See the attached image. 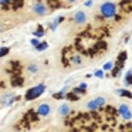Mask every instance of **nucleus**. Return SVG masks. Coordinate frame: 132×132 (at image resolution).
Listing matches in <instances>:
<instances>
[{
	"instance_id": "1",
	"label": "nucleus",
	"mask_w": 132,
	"mask_h": 132,
	"mask_svg": "<svg viewBox=\"0 0 132 132\" xmlns=\"http://www.w3.org/2000/svg\"><path fill=\"white\" fill-rule=\"evenodd\" d=\"M31 17L38 19V17H46L51 13V9L44 0H34L31 4Z\"/></svg>"
},
{
	"instance_id": "2",
	"label": "nucleus",
	"mask_w": 132,
	"mask_h": 132,
	"mask_svg": "<svg viewBox=\"0 0 132 132\" xmlns=\"http://www.w3.org/2000/svg\"><path fill=\"white\" fill-rule=\"evenodd\" d=\"M100 16L102 19H115L118 16L117 12V4L114 2H104L100 6Z\"/></svg>"
},
{
	"instance_id": "3",
	"label": "nucleus",
	"mask_w": 132,
	"mask_h": 132,
	"mask_svg": "<svg viewBox=\"0 0 132 132\" xmlns=\"http://www.w3.org/2000/svg\"><path fill=\"white\" fill-rule=\"evenodd\" d=\"M44 91H46V84H38V85L30 88L29 91L26 92L24 100L26 101H33V100H36V98H38L41 94H44Z\"/></svg>"
},
{
	"instance_id": "4",
	"label": "nucleus",
	"mask_w": 132,
	"mask_h": 132,
	"mask_svg": "<svg viewBox=\"0 0 132 132\" xmlns=\"http://www.w3.org/2000/svg\"><path fill=\"white\" fill-rule=\"evenodd\" d=\"M105 104H106V98L105 97H95L94 100L88 101L85 106H87L88 111H98L100 108L105 106Z\"/></svg>"
},
{
	"instance_id": "5",
	"label": "nucleus",
	"mask_w": 132,
	"mask_h": 132,
	"mask_svg": "<svg viewBox=\"0 0 132 132\" xmlns=\"http://www.w3.org/2000/svg\"><path fill=\"white\" fill-rule=\"evenodd\" d=\"M118 114L121 115V118H122L123 121H131L132 119V111L126 104H121V105L118 106Z\"/></svg>"
},
{
	"instance_id": "6",
	"label": "nucleus",
	"mask_w": 132,
	"mask_h": 132,
	"mask_svg": "<svg viewBox=\"0 0 132 132\" xmlns=\"http://www.w3.org/2000/svg\"><path fill=\"white\" fill-rule=\"evenodd\" d=\"M36 114H37L38 117H41V118H47L50 114H51V105H50L48 102L40 104V105L37 106V111H36Z\"/></svg>"
},
{
	"instance_id": "7",
	"label": "nucleus",
	"mask_w": 132,
	"mask_h": 132,
	"mask_svg": "<svg viewBox=\"0 0 132 132\" xmlns=\"http://www.w3.org/2000/svg\"><path fill=\"white\" fill-rule=\"evenodd\" d=\"M14 101H17V97L14 95V92H6V94H3V97L0 98V104L3 106H10Z\"/></svg>"
},
{
	"instance_id": "8",
	"label": "nucleus",
	"mask_w": 132,
	"mask_h": 132,
	"mask_svg": "<svg viewBox=\"0 0 132 132\" xmlns=\"http://www.w3.org/2000/svg\"><path fill=\"white\" fill-rule=\"evenodd\" d=\"M74 23L77 26H84L87 23V14L82 12V10H77L74 14Z\"/></svg>"
},
{
	"instance_id": "9",
	"label": "nucleus",
	"mask_w": 132,
	"mask_h": 132,
	"mask_svg": "<svg viewBox=\"0 0 132 132\" xmlns=\"http://www.w3.org/2000/svg\"><path fill=\"white\" fill-rule=\"evenodd\" d=\"M70 64L74 67H81L84 64V58L81 54H78V53H74V54H71V57H70Z\"/></svg>"
},
{
	"instance_id": "10",
	"label": "nucleus",
	"mask_w": 132,
	"mask_h": 132,
	"mask_svg": "<svg viewBox=\"0 0 132 132\" xmlns=\"http://www.w3.org/2000/svg\"><path fill=\"white\" fill-rule=\"evenodd\" d=\"M26 70H27V72L29 74H38L40 72V70H41V67H40V64L38 63H29L27 64V67H26Z\"/></svg>"
},
{
	"instance_id": "11",
	"label": "nucleus",
	"mask_w": 132,
	"mask_h": 132,
	"mask_svg": "<svg viewBox=\"0 0 132 132\" xmlns=\"http://www.w3.org/2000/svg\"><path fill=\"white\" fill-rule=\"evenodd\" d=\"M70 112H71V108H70L68 104H61V105L58 106V109H57L58 117H67Z\"/></svg>"
},
{
	"instance_id": "12",
	"label": "nucleus",
	"mask_w": 132,
	"mask_h": 132,
	"mask_svg": "<svg viewBox=\"0 0 132 132\" xmlns=\"http://www.w3.org/2000/svg\"><path fill=\"white\" fill-rule=\"evenodd\" d=\"M119 7L123 13H129L132 12V0H122L119 3Z\"/></svg>"
},
{
	"instance_id": "13",
	"label": "nucleus",
	"mask_w": 132,
	"mask_h": 132,
	"mask_svg": "<svg viewBox=\"0 0 132 132\" xmlns=\"http://www.w3.org/2000/svg\"><path fill=\"white\" fill-rule=\"evenodd\" d=\"M115 94L119 95V97H126V98H132V92L128 91L125 88H117L115 89Z\"/></svg>"
},
{
	"instance_id": "14",
	"label": "nucleus",
	"mask_w": 132,
	"mask_h": 132,
	"mask_svg": "<svg viewBox=\"0 0 132 132\" xmlns=\"http://www.w3.org/2000/svg\"><path fill=\"white\" fill-rule=\"evenodd\" d=\"M122 67H123V63H121V61H118V64L112 68V71H111V74H112V77H118V75L121 74V71H122Z\"/></svg>"
},
{
	"instance_id": "15",
	"label": "nucleus",
	"mask_w": 132,
	"mask_h": 132,
	"mask_svg": "<svg viewBox=\"0 0 132 132\" xmlns=\"http://www.w3.org/2000/svg\"><path fill=\"white\" fill-rule=\"evenodd\" d=\"M61 21H64V17H61V16H60V17H57V19H55V20L51 23V24H50V30H51V31H54V30L57 29L58 26H60Z\"/></svg>"
},
{
	"instance_id": "16",
	"label": "nucleus",
	"mask_w": 132,
	"mask_h": 132,
	"mask_svg": "<svg viewBox=\"0 0 132 132\" xmlns=\"http://www.w3.org/2000/svg\"><path fill=\"white\" fill-rule=\"evenodd\" d=\"M33 36H34V37H43L44 36V29L41 26H37V30H36V31H33Z\"/></svg>"
},
{
	"instance_id": "17",
	"label": "nucleus",
	"mask_w": 132,
	"mask_h": 132,
	"mask_svg": "<svg viewBox=\"0 0 132 132\" xmlns=\"http://www.w3.org/2000/svg\"><path fill=\"white\" fill-rule=\"evenodd\" d=\"M123 84H125L126 87L131 85V84H132V71H128V72H126L125 80H123Z\"/></svg>"
},
{
	"instance_id": "18",
	"label": "nucleus",
	"mask_w": 132,
	"mask_h": 132,
	"mask_svg": "<svg viewBox=\"0 0 132 132\" xmlns=\"http://www.w3.org/2000/svg\"><path fill=\"white\" fill-rule=\"evenodd\" d=\"M37 51H44V50L48 48V43H46V41H40V44H38L37 47H34Z\"/></svg>"
},
{
	"instance_id": "19",
	"label": "nucleus",
	"mask_w": 132,
	"mask_h": 132,
	"mask_svg": "<svg viewBox=\"0 0 132 132\" xmlns=\"http://www.w3.org/2000/svg\"><path fill=\"white\" fill-rule=\"evenodd\" d=\"M114 67H115V63H114V61H108V63L104 64L102 70H104V71H112V68H114Z\"/></svg>"
},
{
	"instance_id": "20",
	"label": "nucleus",
	"mask_w": 132,
	"mask_h": 132,
	"mask_svg": "<svg viewBox=\"0 0 132 132\" xmlns=\"http://www.w3.org/2000/svg\"><path fill=\"white\" fill-rule=\"evenodd\" d=\"M12 3H13V9H19V7H21L23 6V3H24V0H12Z\"/></svg>"
},
{
	"instance_id": "21",
	"label": "nucleus",
	"mask_w": 132,
	"mask_h": 132,
	"mask_svg": "<svg viewBox=\"0 0 132 132\" xmlns=\"http://www.w3.org/2000/svg\"><path fill=\"white\" fill-rule=\"evenodd\" d=\"M10 53V47H0V58L7 55Z\"/></svg>"
},
{
	"instance_id": "22",
	"label": "nucleus",
	"mask_w": 132,
	"mask_h": 132,
	"mask_svg": "<svg viewBox=\"0 0 132 132\" xmlns=\"http://www.w3.org/2000/svg\"><path fill=\"white\" fill-rule=\"evenodd\" d=\"M64 97H65V92H63L61 89L58 92H55V94H53V98H54V100H63Z\"/></svg>"
},
{
	"instance_id": "23",
	"label": "nucleus",
	"mask_w": 132,
	"mask_h": 132,
	"mask_svg": "<svg viewBox=\"0 0 132 132\" xmlns=\"http://www.w3.org/2000/svg\"><path fill=\"white\" fill-rule=\"evenodd\" d=\"M71 91L74 92V94H77L78 97H80V95H84V94H85V91H84V89H81L80 87H74V88H72Z\"/></svg>"
},
{
	"instance_id": "24",
	"label": "nucleus",
	"mask_w": 132,
	"mask_h": 132,
	"mask_svg": "<svg viewBox=\"0 0 132 132\" xmlns=\"http://www.w3.org/2000/svg\"><path fill=\"white\" fill-rule=\"evenodd\" d=\"M65 98H67V100H71V101H77L80 97H78L77 94H74V92L71 91V94H65Z\"/></svg>"
},
{
	"instance_id": "25",
	"label": "nucleus",
	"mask_w": 132,
	"mask_h": 132,
	"mask_svg": "<svg viewBox=\"0 0 132 132\" xmlns=\"http://www.w3.org/2000/svg\"><path fill=\"white\" fill-rule=\"evenodd\" d=\"M126 60V51H122L118 54V61H121V63H123V61Z\"/></svg>"
},
{
	"instance_id": "26",
	"label": "nucleus",
	"mask_w": 132,
	"mask_h": 132,
	"mask_svg": "<svg viewBox=\"0 0 132 132\" xmlns=\"http://www.w3.org/2000/svg\"><path fill=\"white\" fill-rule=\"evenodd\" d=\"M12 27H13V26H7V24H4V23H0V33L6 31V30L12 29Z\"/></svg>"
},
{
	"instance_id": "27",
	"label": "nucleus",
	"mask_w": 132,
	"mask_h": 132,
	"mask_svg": "<svg viewBox=\"0 0 132 132\" xmlns=\"http://www.w3.org/2000/svg\"><path fill=\"white\" fill-rule=\"evenodd\" d=\"M94 75H95V77H98V78H102L104 77V70H98V71H95Z\"/></svg>"
},
{
	"instance_id": "28",
	"label": "nucleus",
	"mask_w": 132,
	"mask_h": 132,
	"mask_svg": "<svg viewBox=\"0 0 132 132\" xmlns=\"http://www.w3.org/2000/svg\"><path fill=\"white\" fill-rule=\"evenodd\" d=\"M9 3H12V0H0V4L2 6H7Z\"/></svg>"
},
{
	"instance_id": "29",
	"label": "nucleus",
	"mask_w": 132,
	"mask_h": 132,
	"mask_svg": "<svg viewBox=\"0 0 132 132\" xmlns=\"http://www.w3.org/2000/svg\"><path fill=\"white\" fill-rule=\"evenodd\" d=\"M78 87H80L81 89H84V91H87V88H88V85H87V82H81Z\"/></svg>"
},
{
	"instance_id": "30",
	"label": "nucleus",
	"mask_w": 132,
	"mask_h": 132,
	"mask_svg": "<svg viewBox=\"0 0 132 132\" xmlns=\"http://www.w3.org/2000/svg\"><path fill=\"white\" fill-rule=\"evenodd\" d=\"M31 44H33L34 47H37L38 44H40V41H38V38H33V40H31Z\"/></svg>"
},
{
	"instance_id": "31",
	"label": "nucleus",
	"mask_w": 132,
	"mask_h": 132,
	"mask_svg": "<svg viewBox=\"0 0 132 132\" xmlns=\"http://www.w3.org/2000/svg\"><path fill=\"white\" fill-rule=\"evenodd\" d=\"M85 6H87V7H91V6H92V0H88V2H85Z\"/></svg>"
},
{
	"instance_id": "32",
	"label": "nucleus",
	"mask_w": 132,
	"mask_h": 132,
	"mask_svg": "<svg viewBox=\"0 0 132 132\" xmlns=\"http://www.w3.org/2000/svg\"><path fill=\"white\" fill-rule=\"evenodd\" d=\"M67 2H68V3H70V4H72V3H77L78 0H67Z\"/></svg>"
},
{
	"instance_id": "33",
	"label": "nucleus",
	"mask_w": 132,
	"mask_h": 132,
	"mask_svg": "<svg viewBox=\"0 0 132 132\" xmlns=\"http://www.w3.org/2000/svg\"><path fill=\"white\" fill-rule=\"evenodd\" d=\"M61 2H65V0H61Z\"/></svg>"
}]
</instances>
